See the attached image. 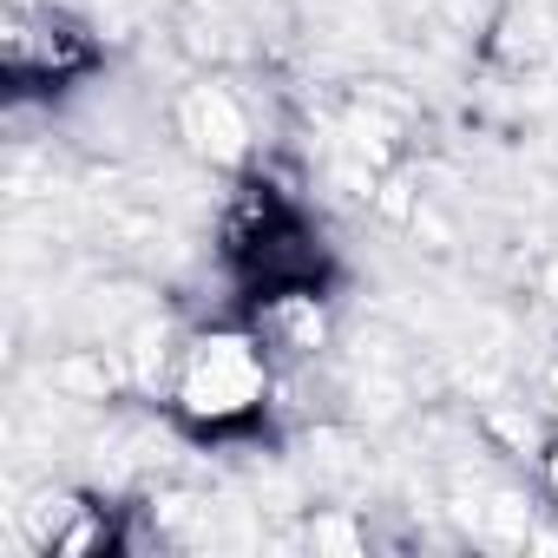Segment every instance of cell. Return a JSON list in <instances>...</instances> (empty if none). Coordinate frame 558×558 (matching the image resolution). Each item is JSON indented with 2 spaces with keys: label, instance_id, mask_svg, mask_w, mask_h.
I'll list each match as a JSON object with an SVG mask.
<instances>
[{
  "label": "cell",
  "instance_id": "cell-5",
  "mask_svg": "<svg viewBox=\"0 0 558 558\" xmlns=\"http://www.w3.org/2000/svg\"><path fill=\"white\" fill-rule=\"evenodd\" d=\"M171 125L184 138L191 158H204L210 171H250L256 158V125H250V106L223 86V80H191L171 106Z\"/></svg>",
  "mask_w": 558,
  "mask_h": 558
},
{
  "label": "cell",
  "instance_id": "cell-4",
  "mask_svg": "<svg viewBox=\"0 0 558 558\" xmlns=\"http://www.w3.org/2000/svg\"><path fill=\"white\" fill-rule=\"evenodd\" d=\"M14 532H21V545L40 551V558H99V551H119L125 519L106 512V506L86 499V493L40 486L27 506H14Z\"/></svg>",
  "mask_w": 558,
  "mask_h": 558
},
{
  "label": "cell",
  "instance_id": "cell-9",
  "mask_svg": "<svg viewBox=\"0 0 558 558\" xmlns=\"http://www.w3.org/2000/svg\"><path fill=\"white\" fill-rule=\"evenodd\" d=\"M538 395H545V408L558 414V349L545 355V368H538Z\"/></svg>",
  "mask_w": 558,
  "mask_h": 558
},
{
  "label": "cell",
  "instance_id": "cell-1",
  "mask_svg": "<svg viewBox=\"0 0 558 558\" xmlns=\"http://www.w3.org/2000/svg\"><path fill=\"white\" fill-rule=\"evenodd\" d=\"M269 395H276V362L250 323H210L178 342L165 408L191 434H243L250 421L269 414Z\"/></svg>",
  "mask_w": 558,
  "mask_h": 558
},
{
  "label": "cell",
  "instance_id": "cell-8",
  "mask_svg": "<svg viewBox=\"0 0 558 558\" xmlns=\"http://www.w3.org/2000/svg\"><path fill=\"white\" fill-rule=\"evenodd\" d=\"M538 486H545V499H551V512H558V434L538 447Z\"/></svg>",
  "mask_w": 558,
  "mask_h": 558
},
{
  "label": "cell",
  "instance_id": "cell-3",
  "mask_svg": "<svg viewBox=\"0 0 558 558\" xmlns=\"http://www.w3.org/2000/svg\"><path fill=\"white\" fill-rule=\"evenodd\" d=\"M256 342L269 349L276 375L283 368H310L329 355L336 342V316H329V296L323 283H269V290H250V316Z\"/></svg>",
  "mask_w": 558,
  "mask_h": 558
},
{
  "label": "cell",
  "instance_id": "cell-6",
  "mask_svg": "<svg viewBox=\"0 0 558 558\" xmlns=\"http://www.w3.org/2000/svg\"><path fill=\"white\" fill-rule=\"evenodd\" d=\"M230 263L243 269L250 290H269V283H323V243L303 230L296 210H283L250 250H236Z\"/></svg>",
  "mask_w": 558,
  "mask_h": 558
},
{
  "label": "cell",
  "instance_id": "cell-2",
  "mask_svg": "<svg viewBox=\"0 0 558 558\" xmlns=\"http://www.w3.org/2000/svg\"><path fill=\"white\" fill-rule=\"evenodd\" d=\"M99 66V47L80 21L47 0H0V73L14 93H60Z\"/></svg>",
  "mask_w": 558,
  "mask_h": 558
},
{
  "label": "cell",
  "instance_id": "cell-7",
  "mask_svg": "<svg viewBox=\"0 0 558 558\" xmlns=\"http://www.w3.org/2000/svg\"><path fill=\"white\" fill-rule=\"evenodd\" d=\"M310 545H316V551H362V545H368V532H362L342 506H329V512H316V519H310Z\"/></svg>",
  "mask_w": 558,
  "mask_h": 558
}]
</instances>
